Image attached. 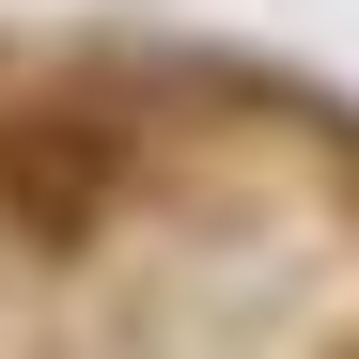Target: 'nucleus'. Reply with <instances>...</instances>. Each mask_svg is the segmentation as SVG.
<instances>
[{
	"mask_svg": "<svg viewBox=\"0 0 359 359\" xmlns=\"http://www.w3.org/2000/svg\"><path fill=\"white\" fill-rule=\"evenodd\" d=\"M109 188H126V156H109L94 109H0V219H16V250H94Z\"/></svg>",
	"mask_w": 359,
	"mask_h": 359,
	"instance_id": "obj_1",
	"label": "nucleus"
}]
</instances>
